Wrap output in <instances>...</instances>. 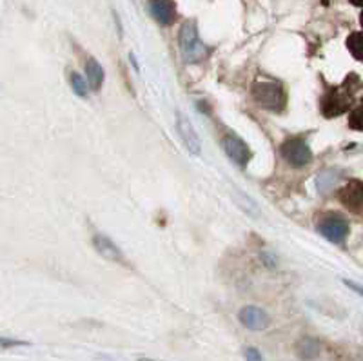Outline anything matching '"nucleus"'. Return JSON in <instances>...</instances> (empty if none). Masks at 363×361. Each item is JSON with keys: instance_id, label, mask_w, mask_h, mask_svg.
Here are the masks:
<instances>
[{"instance_id": "1", "label": "nucleus", "mask_w": 363, "mask_h": 361, "mask_svg": "<svg viewBox=\"0 0 363 361\" xmlns=\"http://www.w3.org/2000/svg\"><path fill=\"white\" fill-rule=\"evenodd\" d=\"M180 50L182 57L187 64H196V62L203 60L207 50L202 44L199 35V28L193 21H187L180 29Z\"/></svg>"}, {"instance_id": "2", "label": "nucleus", "mask_w": 363, "mask_h": 361, "mask_svg": "<svg viewBox=\"0 0 363 361\" xmlns=\"http://www.w3.org/2000/svg\"><path fill=\"white\" fill-rule=\"evenodd\" d=\"M252 96L258 106L271 109V111H280L285 106V91L274 80H258L252 86Z\"/></svg>"}, {"instance_id": "3", "label": "nucleus", "mask_w": 363, "mask_h": 361, "mask_svg": "<svg viewBox=\"0 0 363 361\" xmlns=\"http://www.w3.org/2000/svg\"><path fill=\"white\" fill-rule=\"evenodd\" d=\"M281 155L294 167H303L313 160V151L303 138H289L281 145Z\"/></svg>"}, {"instance_id": "4", "label": "nucleus", "mask_w": 363, "mask_h": 361, "mask_svg": "<svg viewBox=\"0 0 363 361\" xmlns=\"http://www.w3.org/2000/svg\"><path fill=\"white\" fill-rule=\"evenodd\" d=\"M222 149L229 156V160H233L240 167H245L249 164V160H251V149H249V145L245 144L244 140L236 135L223 136Z\"/></svg>"}, {"instance_id": "5", "label": "nucleus", "mask_w": 363, "mask_h": 361, "mask_svg": "<svg viewBox=\"0 0 363 361\" xmlns=\"http://www.w3.org/2000/svg\"><path fill=\"white\" fill-rule=\"evenodd\" d=\"M318 231H320L329 242L342 243L343 240L347 238V234H349V222H347L345 218L338 216V214H329V216H325L322 222H320Z\"/></svg>"}, {"instance_id": "6", "label": "nucleus", "mask_w": 363, "mask_h": 361, "mask_svg": "<svg viewBox=\"0 0 363 361\" xmlns=\"http://www.w3.org/2000/svg\"><path fill=\"white\" fill-rule=\"evenodd\" d=\"M177 131L178 135H180L182 142H184L187 151L194 156H200V152H202V144H200L199 133L194 131L191 120L182 111H177Z\"/></svg>"}, {"instance_id": "7", "label": "nucleus", "mask_w": 363, "mask_h": 361, "mask_svg": "<svg viewBox=\"0 0 363 361\" xmlns=\"http://www.w3.org/2000/svg\"><path fill=\"white\" fill-rule=\"evenodd\" d=\"M338 198L349 211L356 214H363V182L351 180L338 191Z\"/></svg>"}, {"instance_id": "8", "label": "nucleus", "mask_w": 363, "mask_h": 361, "mask_svg": "<svg viewBox=\"0 0 363 361\" xmlns=\"http://www.w3.org/2000/svg\"><path fill=\"white\" fill-rule=\"evenodd\" d=\"M242 325L251 331H264L269 325V316L267 312L262 311L260 307H255V305H249V307H244L238 314Z\"/></svg>"}, {"instance_id": "9", "label": "nucleus", "mask_w": 363, "mask_h": 361, "mask_svg": "<svg viewBox=\"0 0 363 361\" xmlns=\"http://www.w3.org/2000/svg\"><path fill=\"white\" fill-rule=\"evenodd\" d=\"M93 245H95V249L99 250V255H102L104 258L109 260V262L122 263L125 260L122 249H120L111 238H108L106 234H96L95 238H93Z\"/></svg>"}, {"instance_id": "10", "label": "nucleus", "mask_w": 363, "mask_h": 361, "mask_svg": "<svg viewBox=\"0 0 363 361\" xmlns=\"http://www.w3.org/2000/svg\"><path fill=\"white\" fill-rule=\"evenodd\" d=\"M149 8H151L153 17L164 26H169L177 15V6H174L173 0H151Z\"/></svg>"}, {"instance_id": "11", "label": "nucleus", "mask_w": 363, "mask_h": 361, "mask_svg": "<svg viewBox=\"0 0 363 361\" xmlns=\"http://www.w3.org/2000/svg\"><path fill=\"white\" fill-rule=\"evenodd\" d=\"M349 106H351V95H340L338 91H333V93L327 95L325 100H323V113H325L327 116H335L347 111Z\"/></svg>"}, {"instance_id": "12", "label": "nucleus", "mask_w": 363, "mask_h": 361, "mask_svg": "<svg viewBox=\"0 0 363 361\" xmlns=\"http://www.w3.org/2000/svg\"><path fill=\"white\" fill-rule=\"evenodd\" d=\"M86 74H87V82H89L91 89L99 91L104 84V67L100 66V62L95 60V58H89L86 62Z\"/></svg>"}, {"instance_id": "13", "label": "nucleus", "mask_w": 363, "mask_h": 361, "mask_svg": "<svg viewBox=\"0 0 363 361\" xmlns=\"http://www.w3.org/2000/svg\"><path fill=\"white\" fill-rule=\"evenodd\" d=\"M320 343L314 338H301L296 343V354L301 360H316L320 356Z\"/></svg>"}, {"instance_id": "14", "label": "nucleus", "mask_w": 363, "mask_h": 361, "mask_svg": "<svg viewBox=\"0 0 363 361\" xmlns=\"http://www.w3.org/2000/svg\"><path fill=\"white\" fill-rule=\"evenodd\" d=\"M340 178H342V171H340V169H325V171H322L318 174V191H320V193H327V191L335 187V184Z\"/></svg>"}, {"instance_id": "15", "label": "nucleus", "mask_w": 363, "mask_h": 361, "mask_svg": "<svg viewBox=\"0 0 363 361\" xmlns=\"http://www.w3.org/2000/svg\"><path fill=\"white\" fill-rule=\"evenodd\" d=\"M69 84H71V89L80 96V99H87L89 96V82H87L86 78L82 77L80 73H71L69 74Z\"/></svg>"}, {"instance_id": "16", "label": "nucleus", "mask_w": 363, "mask_h": 361, "mask_svg": "<svg viewBox=\"0 0 363 361\" xmlns=\"http://www.w3.org/2000/svg\"><path fill=\"white\" fill-rule=\"evenodd\" d=\"M233 200L236 201V204H238L240 207H242V209L245 211V213L247 214H251V216H258V206H256L255 201L251 200V198L247 196V194H244V193H240V191H235V193H233Z\"/></svg>"}, {"instance_id": "17", "label": "nucleus", "mask_w": 363, "mask_h": 361, "mask_svg": "<svg viewBox=\"0 0 363 361\" xmlns=\"http://www.w3.org/2000/svg\"><path fill=\"white\" fill-rule=\"evenodd\" d=\"M347 48L356 60H363V33H352L347 38Z\"/></svg>"}, {"instance_id": "18", "label": "nucleus", "mask_w": 363, "mask_h": 361, "mask_svg": "<svg viewBox=\"0 0 363 361\" xmlns=\"http://www.w3.org/2000/svg\"><path fill=\"white\" fill-rule=\"evenodd\" d=\"M349 126L354 131H363V106H358L356 109H352L351 116H349Z\"/></svg>"}, {"instance_id": "19", "label": "nucleus", "mask_w": 363, "mask_h": 361, "mask_svg": "<svg viewBox=\"0 0 363 361\" xmlns=\"http://www.w3.org/2000/svg\"><path fill=\"white\" fill-rule=\"evenodd\" d=\"M245 360L247 361H264V357H262V354L258 352L256 349H252V347H249V349H245Z\"/></svg>"}, {"instance_id": "20", "label": "nucleus", "mask_w": 363, "mask_h": 361, "mask_svg": "<svg viewBox=\"0 0 363 361\" xmlns=\"http://www.w3.org/2000/svg\"><path fill=\"white\" fill-rule=\"evenodd\" d=\"M343 284H345L349 289H352V291H354L356 294L363 296V287H359L358 284H354V282H351V279H343Z\"/></svg>"}, {"instance_id": "21", "label": "nucleus", "mask_w": 363, "mask_h": 361, "mask_svg": "<svg viewBox=\"0 0 363 361\" xmlns=\"http://www.w3.org/2000/svg\"><path fill=\"white\" fill-rule=\"evenodd\" d=\"M354 6H363V0H351Z\"/></svg>"}, {"instance_id": "22", "label": "nucleus", "mask_w": 363, "mask_h": 361, "mask_svg": "<svg viewBox=\"0 0 363 361\" xmlns=\"http://www.w3.org/2000/svg\"><path fill=\"white\" fill-rule=\"evenodd\" d=\"M362 26H363V13H362Z\"/></svg>"}]
</instances>
